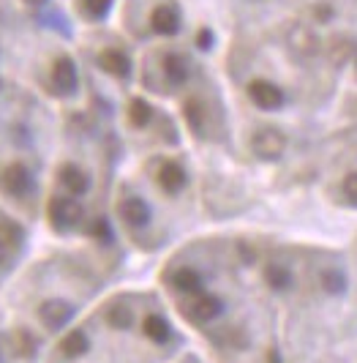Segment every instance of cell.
<instances>
[{
  "mask_svg": "<svg viewBox=\"0 0 357 363\" xmlns=\"http://www.w3.org/2000/svg\"><path fill=\"white\" fill-rule=\"evenodd\" d=\"M183 314L191 323L208 325V323H213L224 314V301L218 295H210V292H199V295H191V301L183 306Z\"/></svg>",
  "mask_w": 357,
  "mask_h": 363,
  "instance_id": "1",
  "label": "cell"
},
{
  "mask_svg": "<svg viewBox=\"0 0 357 363\" xmlns=\"http://www.w3.org/2000/svg\"><path fill=\"white\" fill-rule=\"evenodd\" d=\"M249 99L265 112H276V109L284 107L286 96L281 91V85L270 82V79H254L249 85Z\"/></svg>",
  "mask_w": 357,
  "mask_h": 363,
  "instance_id": "2",
  "label": "cell"
},
{
  "mask_svg": "<svg viewBox=\"0 0 357 363\" xmlns=\"http://www.w3.org/2000/svg\"><path fill=\"white\" fill-rule=\"evenodd\" d=\"M50 218H52V224L60 233H69L82 218V205L74 197H55L50 202Z\"/></svg>",
  "mask_w": 357,
  "mask_h": 363,
  "instance_id": "3",
  "label": "cell"
},
{
  "mask_svg": "<svg viewBox=\"0 0 357 363\" xmlns=\"http://www.w3.org/2000/svg\"><path fill=\"white\" fill-rule=\"evenodd\" d=\"M74 317V306L63 298H52V301H44L38 306V320L47 330H60L72 323Z\"/></svg>",
  "mask_w": 357,
  "mask_h": 363,
  "instance_id": "4",
  "label": "cell"
},
{
  "mask_svg": "<svg viewBox=\"0 0 357 363\" xmlns=\"http://www.w3.org/2000/svg\"><path fill=\"white\" fill-rule=\"evenodd\" d=\"M251 147H254V153L262 156V159H278L286 150L284 131H278V128H259V131L251 137Z\"/></svg>",
  "mask_w": 357,
  "mask_h": 363,
  "instance_id": "5",
  "label": "cell"
},
{
  "mask_svg": "<svg viewBox=\"0 0 357 363\" xmlns=\"http://www.w3.org/2000/svg\"><path fill=\"white\" fill-rule=\"evenodd\" d=\"M118 216L123 218L125 227H131V230H142L150 224V205L142 200V197H134V194H128L123 200L118 202Z\"/></svg>",
  "mask_w": 357,
  "mask_h": 363,
  "instance_id": "6",
  "label": "cell"
},
{
  "mask_svg": "<svg viewBox=\"0 0 357 363\" xmlns=\"http://www.w3.org/2000/svg\"><path fill=\"white\" fill-rule=\"evenodd\" d=\"M156 181H159V189L164 194L175 197V194H180V191L188 186V175H186V169H183L178 162H164L159 169V175H156Z\"/></svg>",
  "mask_w": 357,
  "mask_h": 363,
  "instance_id": "7",
  "label": "cell"
},
{
  "mask_svg": "<svg viewBox=\"0 0 357 363\" xmlns=\"http://www.w3.org/2000/svg\"><path fill=\"white\" fill-rule=\"evenodd\" d=\"M57 181H60V186H63L72 197H82V194L90 191V175L82 167H76V164H63Z\"/></svg>",
  "mask_w": 357,
  "mask_h": 363,
  "instance_id": "8",
  "label": "cell"
},
{
  "mask_svg": "<svg viewBox=\"0 0 357 363\" xmlns=\"http://www.w3.org/2000/svg\"><path fill=\"white\" fill-rule=\"evenodd\" d=\"M57 350H60V355H63L66 361H76V358L88 355L90 336L85 333V330H82V328H74V330H69V333H66V336L60 339Z\"/></svg>",
  "mask_w": 357,
  "mask_h": 363,
  "instance_id": "9",
  "label": "cell"
},
{
  "mask_svg": "<svg viewBox=\"0 0 357 363\" xmlns=\"http://www.w3.org/2000/svg\"><path fill=\"white\" fill-rule=\"evenodd\" d=\"M169 281H172V287L183 295H199V292L205 290V279H202V273L197 268H191V265H183L178 271L169 276Z\"/></svg>",
  "mask_w": 357,
  "mask_h": 363,
  "instance_id": "10",
  "label": "cell"
},
{
  "mask_svg": "<svg viewBox=\"0 0 357 363\" xmlns=\"http://www.w3.org/2000/svg\"><path fill=\"white\" fill-rule=\"evenodd\" d=\"M142 333L144 339H150L153 345H166L172 339V328L161 314H147L142 320Z\"/></svg>",
  "mask_w": 357,
  "mask_h": 363,
  "instance_id": "11",
  "label": "cell"
},
{
  "mask_svg": "<svg viewBox=\"0 0 357 363\" xmlns=\"http://www.w3.org/2000/svg\"><path fill=\"white\" fill-rule=\"evenodd\" d=\"M3 189L8 194H25L30 189V172L22 167V164H14L3 172Z\"/></svg>",
  "mask_w": 357,
  "mask_h": 363,
  "instance_id": "12",
  "label": "cell"
},
{
  "mask_svg": "<svg viewBox=\"0 0 357 363\" xmlns=\"http://www.w3.org/2000/svg\"><path fill=\"white\" fill-rule=\"evenodd\" d=\"M265 281H268L270 290L284 292L295 284V276H292V271L286 268L284 262H270L268 268H265Z\"/></svg>",
  "mask_w": 357,
  "mask_h": 363,
  "instance_id": "13",
  "label": "cell"
},
{
  "mask_svg": "<svg viewBox=\"0 0 357 363\" xmlns=\"http://www.w3.org/2000/svg\"><path fill=\"white\" fill-rule=\"evenodd\" d=\"M104 320H107V325L115 328V330H128V328H134V323H137V317H134L131 306H123V303L109 306Z\"/></svg>",
  "mask_w": 357,
  "mask_h": 363,
  "instance_id": "14",
  "label": "cell"
},
{
  "mask_svg": "<svg viewBox=\"0 0 357 363\" xmlns=\"http://www.w3.org/2000/svg\"><path fill=\"white\" fill-rule=\"evenodd\" d=\"M319 287L327 292V295H341V292H346V276H344L339 268H322Z\"/></svg>",
  "mask_w": 357,
  "mask_h": 363,
  "instance_id": "15",
  "label": "cell"
},
{
  "mask_svg": "<svg viewBox=\"0 0 357 363\" xmlns=\"http://www.w3.org/2000/svg\"><path fill=\"white\" fill-rule=\"evenodd\" d=\"M153 28L164 33V36H169V33H175L178 30V14L169 9V6H161L153 11Z\"/></svg>",
  "mask_w": 357,
  "mask_h": 363,
  "instance_id": "16",
  "label": "cell"
},
{
  "mask_svg": "<svg viewBox=\"0 0 357 363\" xmlns=\"http://www.w3.org/2000/svg\"><path fill=\"white\" fill-rule=\"evenodd\" d=\"M186 121H188V126H191V131H202V121H205V109L199 107L197 101H188L186 104Z\"/></svg>",
  "mask_w": 357,
  "mask_h": 363,
  "instance_id": "17",
  "label": "cell"
},
{
  "mask_svg": "<svg viewBox=\"0 0 357 363\" xmlns=\"http://www.w3.org/2000/svg\"><path fill=\"white\" fill-rule=\"evenodd\" d=\"M128 115H131V123H134V126H147L153 112H150V107H147V104H142V101H134Z\"/></svg>",
  "mask_w": 357,
  "mask_h": 363,
  "instance_id": "18",
  "label": "cell"
},
{
  "mask_svg": "<svg viewBox=\"0 0 357 363\" xmlns=\"http://www.w3.org/2000/svg\"><path fill=\"white\" fill-rule=\"evenodd\" d=\"M341 191H344V197L357 205V172H349V175H344V181H341Z\"/></svg>",
  "mask_w": 357,
  "mask_h": 363,
  "instance_id": "19",
  "label": "cell"
},
{
  "mask_svg": "<svg viewBox=\"0 0 357 363\" xmlns=\"http://www.w3.org/2000/svg\"><path fill=\"white\" fill-rule=\"evenodd\" d=\"M85 9H88V14L98 17V14L107 11V0H85Z\"/></svg>",
  "mask_w": 357,
  "mask_h": 363,
  "instance_id": "20",
  "label": "cell"
},
{
  "mask_svg": "<svg viewBox=\"0 0 357 363\" xmlns=\"http://www.w3.org/2000/svg\"><path fill=\"white\" fill-rule=\"evenodd\" d=\"M3 259H6V243L0 240V262H3Z\"/></svg>",
  "mask_w": 357,
  "mask_h": 363,
  "instance_id": "21",
  "label": "cell"
}]
</instances>
